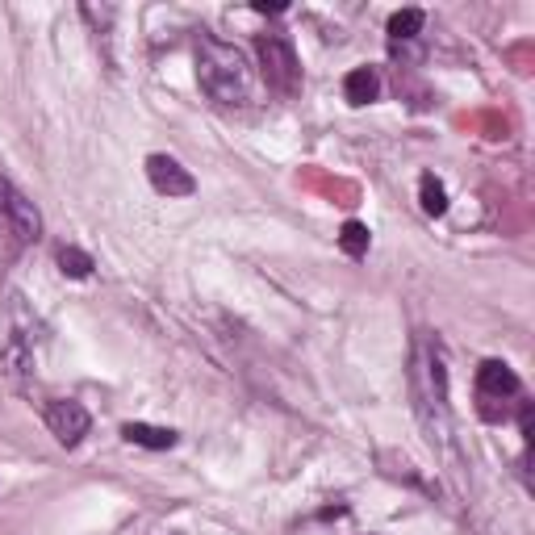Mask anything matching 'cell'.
Returning <instances> with one entry per match:
<instances>
[{"mask_svg":"<svg viewBox=\"0 0 535 535\" xmlns=\"http://www.w3.org/2000/svg\"><path fill=\"white\" fill-rule=\"evenodd\" d=\"M197 84L209 101L226 109H243L251 101V67L239 46H230L214 34L197 38Z\"/></svg>","mask_w":535,"mask_h":535,"instance_id":"obj_1","label":"cell"},{"mask_svg":"<svg viewBox=\"0 0 535 535\" xmlns=\"http://www.w3.org/2000/svg\"><path fill=\"white\" fill-rule=\"evenodd\" d=\"M255 51H260V67H264L268 88L281 92V97H293V92L301 88V63H297L293 42L285 34H260Z\"/></svg>","mask_w":535,"mask_h":535,"instance_id":"obj_2","label":"cell"},{"mask_svg":"<svg viewBox=\"0 0 535 535\" xmlns=\"http://www.w3.org/2000/svg\"><path fill=\"white\" fill-rule=\"evenodd\" d=\"M0 222H5L13 230V239H21V243L42 239V214H38V205L26 193H21L9 176H0Z\"/></svg>","mask_w":535,"mask_h":535,"instance_id":"obj_3","label":"cell"},{"mask_svg":"<svg viewBox=\"0 0 535 535\" xmlns=\"http://www.w3.org/2000/svg\"><path fill=\"white\" fill-rule=\"evenodd\" d=\"M46 427H51V435L63 448H76L92 427V414L80 402H51L46 406Z\"/></svg>","mask_w":535,"mask_h":535,"instance_id":"obj_4","label":"cell"},{"mask_svg":"<svg viewBox=\"0 0 535 535\" xmlns=\"http://www.w3.org/2000/svg\"><path fill=\"white\" fill-rule=\"evenodd\" d=\"M147 176L155 184V193H164V197H193L197 193L193 172L180 168V159H172V155H151L147 159Z\"/></svg>","mask_w":535,"mask_h":535,"instance_id":"obj_5","label":"cell"},{"mask_svg":"<svg viewBox=\"0 0 535 535\" xmlns=\"http://www.w3.org/2000/svg\"><path fill=\"white\" fill-rule=\"evenodd\" d=\"M519 393V377L510 372L502 360H485L477 368V398H481V414L490 410V402H506Z\"/></svg>","mask_w":535,"mask_h":535,"instance_id":"obj_6","label":"cell"},{"mask_svg":"<svg viewBox=\"0 0 535 535\" xmlns=\"http://www.w3.org/2000/svg\"><path fill=\"white\" fill-rule=\"evenodd\" d=\"M377 92H381V76L372 72V67H356V72H347V80H343V97L352 101V105L377 101Z\"/></svg>","mask_w":535,"mask_h":535,"instance_id":"obj_7","label":"cell"},{"mask_svg":"<svg viewBox=\"0 0 535 535\" xmlns=\"http://www.w3.org/2000/svg\"><path fill=\"white\" fill-rule=\"evenodd\" d=\"M122 435L138 448H151V452H164V448H176V431L168 427H147V423H126Z\"/></svg>","mask_w":535,"mask_h":535,"instance_id":"obj_8","label":"cell"},{"mask_svg":"<svg viewBox=\"0 0 535 535\" xmlns=\"http://www.w3.org/2000/svg\"><path fill=\"white\" fill-rule=\"evenodd\" d=\"M423 26H427V13L423 9H398V13L389 17V38L393 42H410V38L423 34Z\"/></svg>","mask_w":535,"mask_h":535,"instance_id":"obj_9","label":"cell"},{"mask_svg":"<svg viewBox=\"0 0 535 535\" xmlns=\"http://www.w3.org/2000/svg\"><path fill=\"white\" fill-rule=\"evenodd\" d=\"M59 268L67 272V276H76V281H84V276H92V255L88 251H80V247H63L59 251Z\"/></svg>","mask_w":535,"mask_h":535,"instance_id":"obj_10","label":"cell"},{"mask_svg":"<svg viewBox=\"0 0 535 535\" xmlns=\"http://www.w3.org/2000/svg\"><path fill=\"white\" fill-rule=\"evenodd\" d=\"M418 193H423V209H427L431 218H439V214L448 209V193H444V184H439L435 176H423V180H418Z\"/></svg>","mask_w":535,"mask_h":535,"instance_id":"obj_11","label":"cell"},{"mask_svg":"<svg viewBox=\"0 0 535 535\" xmlns=\"http://www.w3.org/2000/svg\"><path fill=\"white\" fill-rule=\"evenodd\" d=\"M339 247L360 260V255L368 251V226H364V222H343V230H339Z\"/></svg>","mask_w":535,"mask_h":535,"instance_id":"obj_12","label":"cell"}]
</instances>
